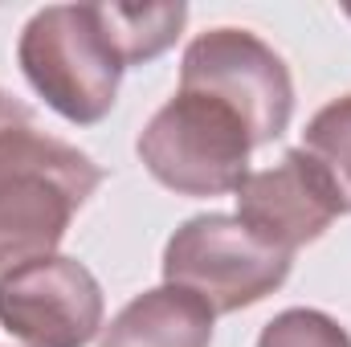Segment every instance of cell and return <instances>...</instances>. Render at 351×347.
I'll return each instance as SVG.
<instances>
[{
    "mask_svg": "<svg viewBox=\"0 0 351 347\" xmlns=\"http://www.w3.org/2000/svg\"><path fill=\"white\" fill-rule=\"evenodd\" d=\"M102 184V168L82 147L37 127L0 135V274L49 258L78 208Z\"/></svg>",
    "mask_w": 351,
    "mask_h": 347,
    "instance_id": "1",
    "label": "cell"
},
{
    "mask_svg": "<svg viewBox=\"0 0 351 347\" xmlns=\"http://www.w3.org/2000/svg\"><path fill=\"white\" fill-rule=\"evenodd\" d=\"M16 62L45 106L78 127H94L114 110L127 70L106 33L102 4L37 8L21 29Z\"/></svg>",
    "mask_w": 351,
    "mask_h": 347,
    "instance_id": "2",
    "label": "cell"
},
{
    "mask_svg": "<svg viewBox=\"0 0 351 347\" xmlns=\"http://www.w3.org/2000/svg\"><path fill=\"white\" fill-rule=\"evenodd\" d=\"M135 152L176 196H225L245 184L254 139L225 102L176 90L139 131Z\"/></svg>",
    "mask_w": 351,
    "mask_h": 347,
    "instance_id": "3",
    "label": "cell"
},
{
    "mask_svg": "<svg viewBox=\"0 0 351 347\" xmlns=\"http://www.w3.org/2000/svg\"><path fill=\"white\" fill-rule=\"evenodd\" d=\"M294 258L262 246L237 217L200 213L188 217L164 246V282L208 302L213 315H233L269 298Z\"/></svg>",
    "mask_w": 351,
    "mask_h": 347,
    "instance_id": "4",
    "label": "cell"
},
{
    "mask_svg": "<svg viewBox=\"0 0 351 347\" xmlns=\"http://www.w3.org/2000/svg\"><path fill=\"white\" fill-rule=\"evenodd\" d=\"M180 90L225 102L250 131L254 147L286 135L294 115V78L282 53L250 29H208L188 41L180 62Z\"/></svg>",
    "mask_w": 351,
    "mask_h": 347,
    "instance_id": "5",
    "label": "cell"
},
{
    "mask_svg": "<svg viewBox=\"0 0 351 347\" xmlns=\"http://www.w3.org/2000/svg\"><path fill=\"white\" fill-rule=\"evenodd\" d=\"M102 286L66 254L0 274V327L25 347H86L102 331Z\"/></svg>",
    "mask_w": 351,
    "mask_h": 347,
    "instance_id": "6",
    "label": "cell"
},
{
    "mask_svg": "<svg viewBox=\"0 0 351 347\" xmlns=\"http://www.w3.org/2000/svg\"><path fill=\"white\" fill-rule=\"evenodd\" d=\"M339 200L319 172V164L290 147L274 168L250 172L237 188V221L269 250H282L294 258V250L319 241L331 221L339 217Z\"/></svg>",
    "mask_w": 351,
    "mask_h": 347,
    "instance_id": "7",
    "label": "cell"
},
{
    "mask_svg": "<svg viewBox=\"0 0 351 347\" xmlns=\"http://www.w3.org/2000/svg\"><path fill=\"white\" fill-rule=\"evenodd\" d=\"M217 315L208 302L180 286H156L135 294L110 327H102L98 347H208L213 344Z\"/></svg>",
    "mask_w": 351,
    "mask_h": 347,
    "instance_id": "8",
    "label": "cell"
},
{
    "mask_svg": "<svg viewBox=\"0 0 351 347\" xmlns=\"http://www.w3.org/2000/svg\"><path fill=\"white\" fill-rule=\"evenodd\" d=\"M102 21L123 66L131 70L172 49L188 25V4H102Z\"/></svg>",
    "mask_w": 351,
    "mask_h": 347,
    "instance_id": "9",
    "label": "cell"
},
{
    "mask_svg": "<svg viewBox=\"0 0 351 347\" xmlns=\"http://www.w3.org/2000/svg\"><path fill=\"white\" fill-rule=\"evenodd\" d=\"M302 152L327 176L339 208L351 213V94L319 106L302 131Z\"/></svg>",
    "mask_w": 351,
    "mask_h": 347,
    "instance_id": "10",
    "label": "cell"
},
{
    "mask_svg": "<svg viewBox=\"0 0 351 347\" xmlns=\"http://www.w3.org/2000/svg\"><path fill=\"white\" fill-rule=\"evenodd\" d=\"M258 347H351V335L327 311L290 307V311L274 315L262 327Z\"/></svg>",
    "mask_w": 351,
    "mask_h": 347,
    "instance_id": "11",
    "label": "cell"
},
{
    "mask_svg": "<svg viewBox=\"0 0 351 347\" xmlns=\"http://www.w3.org/2000/svg\"><path fill=\"white\" fill-rule=\"evenodd\" d=\"M12 127H33V110H29L16 94L0 90V135L12 131Z\"/></svg>",
    "mask_w": 351,
    "mask_h": 347,
    "instance_id": "12",
    "label": "cell"
},
{
    "mask_svg": "<svg viewBox=\"0 0 351 347\" xmlns=\"http://www.w3.org/2000/svg\"><path fill=\"white\" fill-rule=\"evenodd\" d=\"M348 16H351V8H348Z\"/></svg>",
    "mask_w": 351,
    "mask_h": 347,
    "instance_id": "13",
    "label": "cell"
}]
</instances>
